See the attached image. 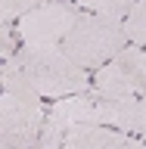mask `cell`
Segmentation results:
<instances>
[{"mask_svg": "<svg viewBox=\"0 0 146 149\" xmlns=\"http://www.w3.org/2000/svg\"><path fill=\"white\" fill-rule=\"evenodd\" d=\"M19 62L25 68L34 90L47 100H62L75 93H87L93 87L87 68L72 62L62 47H25L19 44Z\"/></svg>", "mask_w": 146, "mask_h": 149, "instance_id": "1", "label": "cell"}, {"mask_svg": "<svg viewBox=\"0 0 146 149\" xmlns=\"http://www.w3.org/2000/svg\"><path fill=\"white\" fill-rule=\"evenodd\" d=\"M128 44L131 40H128V31H124L121 19L81 13V19L75 22V28L68 31V37L59 47L81 68H100V65L109 62L112 56H118Z\"/></svg>", "mask_w": 146, "mask_h": 149, "instance_id": "2", "label": "cell"}, {"mask_svg": "<svg viewBox=\"0 0 146 149\" xmlns=\"http://www.w3.org/2000/svg\"><path fill=\"white\" fill-rule=\"evenodd\" d=\"M84 9L72 0H50L44 6L31 9L28 16H22L13 25L19 44L25 47H59L75 28V22L81 19Z\"/></svg>", "mask_w": 146, "mask_h": 149, "instance_id": "3", "label": "cell"}, {"mask_svg": "<svg viewBox=\"0 0 146 149\" xmlns=\"http://www.w3.org/2000/svg\"><path fill=\"white\" fill-rule=\"evenodd\" d=\"M90 93L96 100H121V96H146V56L143 47L128 44L118 56L96 68Z\"/></svg>", "mask_w": 146, "mask_h": 149, "instance_id": "4", "label": "cell"}, {"mask_svg": "<svg viewBox=\"0 0 146 149\" xmlns=\"http://www.w3.org/2000/svg\"><path fill=\"white\" fill-rule=\"evenodd\" d=\"M44 102L3 93L0 100V143L9 149H37L44 130Z\"/></svg>", "mask_w": 146, "mask_h": 149, "instance_id": "5", "label": "cell"}, {"mask_svg": "<svg viewBox=\"0 0 146 149\" xmlns=\"http://www.w3.org/2000/svg\"><path fill=\"white\" fill-rule=\"evenodd\" d=\"M75 124H100V102L90 90L75 93V96H62L50 106L44 118V130L37 140V149H62L65 134Z\"/></svg>", "mask_w": 146, "mask_h": 149, "instance_id": "6", "label": "cell"}, {"mask_svg": "<svg viewBox=\"0 0 146 149\" xmlns=\"http://www.w3.org/2000/svg\"><path fill=\"white\" fill-rule=\"evenodd\" d=\"M100 124L124 130L131 137H146V96H121V100H96Z\"/></svg>", "mask_w": 146, "mask_h": 149, "instance_id": "7", "label": "cell"}, {"mask_svg": "<svg viewBox=\"0 0 146 149\" xmlns=\"http://www.w3.org/2000/svg\"><path fill=\"white\" fill-rule=\"evenodd\" d=\"M137 146L140 137H131L109 124H75L62 140V149H137Z\"/></svg>", "mask_w": 146, "mask_h": 149, "instance_id": "8", "label": "cell"}, {"mask_svg": "<svg viewBox=\"0 0 146 149\" xmlns=\"http://www.w3.org/2000/svg\"><path fill=\"white\" fill-rule=\"evenodd\" d=\"M0 84H3V93H13V96H22V100H44V96L34 90V84L28 81V74H25V68H22V62H19V56L3 59Z\"/></svg>", "mask_w": 146, "mask_h": 149, "instance_id": "9", "label": "cell"}, {"mask_svg": "<svg viewBox=\"0 0 146 149\" xmlns=\"http://www.w3.org/2000/svg\"><path fill=\"white\" fill-rule=\"evenodd\" d=\"M134 3H137V0H78V6H81L84 13L106 16V19H121V22H124V16L131 13Z\"/></svg>", "mask_w": 146, "mask_h": 149, "instance_id": "10", "label": "cell"}, {"mask_svg": "<svg viewBox=\"0 0 146 149\" xmlns=\"http://www.w3.org/2000/svg\"><path fill=\"white\" fill-rule=\"evenodd\" d=\"M124 31H128L131 44H137V47L146 44V0H137L131 6V13L124 16Z\"/></svg>", "mask_w": 146, "mask_h": 149, "instance_id": "11", "label": "cell"}, {"mask_svg": "<svg viewBox=\"0 0 146 149\" xmlns=\"http://www.w3.org/2000/svg\"><path fill=\"white\" fill-rule=\"evenodd\" d=\"M44 3H50V0H0V16H3V22H19L22 16H28L31 9L44 6Z\"/></svg>", "mask_w": 146, "mask_h": 149, "instance_id": "12", "label": "cell"}, {"mask_svg": "<svg viewBox=\"0 0 146 149\" xmlns=\"http://www.w3.org/2000/svg\"><path fill=\"white\" fill-rule=\"evenodd\" d=\"M137 149H146V137H140V146Z\"/></svg>", "mask_w": 146, "mask_h": 149, "instance_id": "13", "label": "cell"}, {"mask_svg": "<svg viewBox=\"0 0 146 149\" xmlns=\"http://www.w3.org/2000/svg\"><path fill=\"white\" fill-rule=\"evenodd\" d=\"M143 56H146V44H143Z\"/></svg>", "mask_w": 146, "mask_h": 149, "instance_id": "14", "label": "cell"}]
</instances>
